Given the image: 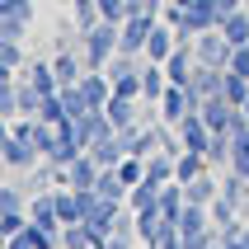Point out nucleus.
<instances>
[{
	"mask_svg": "<svg viewBox=\"0 0 249 249\" xmlns=\"http://www.w3.org/2000/svg\"><path fill=\"white\" fill-rule=\"evenodd\" d=\"M5 249H38V245H33V235H28V226H24L19 235H10V245H5Z\"/></svg>",
	"mask_w": 249,
	"mask_h": 249,
	"instance_id": "obj_35",
	"label": "nucleus"
},
{
	"mask_svg": "<svg viewBox=\"0 0 249 249\" xmlns=\"http://www.w3.org/2000/svg\"><path fill=\"white\" fill-rule=\"evenodd\" d=\"M245 118H249V99H245Z\"/></svg>",
	"mask_w": 249,
	"mask_h": 249,
	"instance_id": "obj_43",
	"label": "nucleus"
},
{
	"mask_svg": "<svg viewBox=\"0 0 249 249\" xmlns=\"http://www.w3.org/2000/svg\"><path fill=\"white\" fill-rule=\"evenodd\" d=\"M28 221L42 226V231H61V216H56V193H38V197H33Z\"/></svg>",
	"mask_w": 249,
	"mask_h": 249,
	"instance_id": "obj_14",
	"label": "nucleus"
},
{
	"mask_svg": "<svg viewBox=\"0 0 249 249\" xmlns=\"http://www.w3.org/2000/svg\"><path fill=\"white\" fill-rule=\"evenodd\" d=\"M212 249H221V240H216V245H212Z\"/></svg>",
	"mask_w": 249,
	"mask_h": 249,
	"instance_id": "obj_44",
	"label": "nucleus"
},
{
	"mask_svg": "<svg viewBox=\"0 0 249 249\" xmlns=\"http://www.w3.org/2000/svg\"><path fill=\"white\" fill-rule=\"evenodd\" d=\"M221 94H226V104L245 108V99H249V75H235V71H226V80H221Z\"/></svg>",
	"mask_w": 249,
	"mask_h": 249,
	"instance_id": "obj_24",
	"label": "nucleus"
},
{
	"mask_svg": "<svg viewBox=\"0 0 249 249\" xmlns=\"http://www.w3.org/2000/svg\"><path fill=\"white\" fill-rule=\"evenodd\" d=\"M155 108H160V118H165V123L179 127L183 118L197 108V104H193V94H188V85H169L165 94H160V104H155Z\"/></svg>",
	"mask_w": 249,
	"mask_h": 249,
	"instance_id": "obj_4",
	"label": "nucleus"
},
{
	"mask_svg": "<svg viewBox=\"0 0 249 249\" xmlns=\"http://www.w3.org/2000/svg\"><path fill=\"white\" fill-rule=\"evenodd\" d=\"M240 221H249V197H245V202H240Z\"/></svg>",
	"mask_w": 249,
	"mask_h": 249,
	"instance_id": "obj_40",
	"label": "nucleus"
},
{
	"mask_svg": "<svg viewBox=\"0 0 249 249\" xmlns=\"http://www.w3.org/2000/svg\"><path fill=\"white\" fill-rule=\"evenodd\" d=\"M24 19H0V38H5V42H24Z\"/></svg>",
	"mask_w": 249,
	"mask_h": 249,
	"instance_id": "obj_32",
	"label": "nucleus"
},
{
	"mask_svg": "<svg viewBox=\"0 0 249 249\" xmlns=\"http://www.w3.org/2000/svg\"><path fill=\"white\" fill-rule=\"evenodd\" d=\"M183 207H188V197H183V183H179V179H169L165 188H160V216H165V221H179Z\"/></svg>",
	"mask_w": 249,
	"mask_h": 249,
	"instance_id": "obj_15",
	"label": "nucleus"
},
{
	"mask_svg": "<svg viewBox=\"0 0 249 249\" xmlns=\"http://www.w3.org/2000/svg\"><path fill=\"white\" fill-rule=\"evenodd\" d=\"M221 80H226V71H221V66H202V61H197V66H193V80H188V94H193V104H202V99H216V94H221Z\"/></svg>",
	"mask_w": 249,
	"mask_h": 249,
	"instance_id": "obj_5",
	"label": "nucleus"
},
{
	"mask_svg": "<svg viewBox=\"0 0 249 249\" xmlns=\"http://www.w3.org/2000/svg\"><path fill=\"white\" fill-rule=\"evenodd\" d=\"M80 94H85L89 108H104V104L113 99V80L104 75V71H89V75H80Z\"/></svg>",
	"mask_w": 249,
	"mask_h": 249,
	"instance_id": "obj_11",
	"label": "nucleus"
},
{
	"mask_svg": "<svg viewBox=\"0 0 249 249\" xmlns=\"http://www.w3.org/2000/svg\"><path fill=\"white\" fill-rule=\"evenodd\" d=\"M24 212H19V207H14V212H0V231H5V235H19V231H24Z\"/></svg>",
	"mask_w": 249,
	"mask_h": 249,
	"instance_id": "obj_31",
	"label": "nucleus"
},
{
	"mask_svg": "<svg viewBox=\"0 0 249 249\" xmlns=\"http://www.w3.org/2000/svg\"><path fill=\"white\" fill-rule=\"evenodd\" d=\"M14 113H19V85L0 80V118H14Z\"/></svg>",
	"mask_w": 249,
	"mask_h": 249,
	"instance_id": "obj_27",
	"label": "nucleus"
},
{
	"mask_svg": "<svg viewBox=\"0 0 249 249\" xmlns=\"http://www.w3.org/2000/svg\"><path fill=\"white\" fill-rule=\"evenodd\" d=\"M169 89V75L160 61H146L141 66V99H151V104H160V94Z\"/></svg>",
	"mask_w": 249,
	"mask_h": 249,
	"instance_id": "obj_13",
	"label": "nucleus"
},
{
	"mask_svg": "<svg viewBox=\"0 0 249 249\" xmlns=\"http://www.w3.org/2000/svg\"><path fill=\"white\" fill-rule=\"evenodd\" d=\"M118 179H123L127 188H137V183L146 179V160H141V155H123V160H118Z\"/></svg>",
	"mask_w": 249,
	"mask_h": 249,
	"instance_id": "obj_25",
	"label": "nucleus"
},
{
	"mask_svg": "<svg viewBox=\"0 0 249 249\" xmlns=\"http://www.w3.org/2000/svg\"><path fill=\"white\" fill-rule=\"evenodd\" d=\"M56 94H61V108H66V118H80V113L89 108V104H85V94H80V80H75V85H61Z\"/></svg>",
	"mask_w": 249,
	"mask_h": 249,
	"instance_id": "obj_26",
	"label": "nucleus"
},
{
	"mask_svg": "<svg viewBox=\"0 0 249 249\" xmlns=\"http://www.w3.org/2000/svg\"><path fill=\"white\" fill-rule=\"evenodd\" d=\"M231 160H249V127L231 137Z\"/></svg>",
	"mask_w": 249,
	"mask_h": 249,
	"instance_id": "obj_33",
	"label": "nucleus"
},
{
	"mask_svg": "<svg viewBox=\"0 0 249 249\" xmlns=\"http://www.w3.org/2000/svg\"><path fill=\"white\" fill-rule=\"evenodd\" d=\"M240 245H245V249H249V221H245V231H240Z\"/></svg>",
	"mask_w": 249,
	"mask_h": 249,
	"instance_id": "obj_41",
	"label": "nucleus"
},
{
	"mask_svg": "<svg viewBox=\"0 0 249 249\" xmlns=\"http://www.w3.org/2000/svg\"><path fill=\"white\" fill-rule=\"evenodd\" d=\"M85 155H89V160H94L99 169H118V160H123L127 151H123V141H118V132H104V137H99V141H94V146H89Z\"/></svg>",
	"mask_w": 249,
	"mask_h": 249,
	"instance_id": "obj_9",
	"label": "nucleus"
},
{
	"mask_svg": "<svg viewBox=\"0 0 249 249\" xmlns=\"http://www.w3.org/2000/svg\"><path fill=\"white\" fill-rule=\"evenodd\" d=\"M231 169H240V174L249 179V160H231Z\"/></svg>",
	"mask_w": 249,
	"mask_h": 249,
	"instance_id": "obj_39",
	"label": "nucleus"
},
{
	"mask_svg": "<svg viewBox=\"0 0 249 249\" xmlns=\"http://www.w3.org/2000/svg\"><path fill=\"white\" fill-rule=\"evenodd\" d=\"M118 33H123V24H108V19H99L94 28H85V61H89V71H104L113 61Z\"/></svg>",
	"mask_w": 249,
	"mask_h": 249,
	"instance_id": "obj_1",
	"label": "nucleus"
},
{
	"mask_svg": "<svg viewBox=\"0 0 249 249\" xmlns=\"http://www.w3.org/2000/svg\"><path fill=\"white\" fill-rule=\"evenodd\" d=\"M66 183L71 188H94L99 183V165L89 160V155H75V160L66 165Z\"/></svg>",
	"mask_w": 249,
	"mask_h": 249,
	"instance_id": "obj_17",
	"label": "nucleus"
},
{
	"mask_svg": "<svg viewBox=\"0 0 249 249\" xmlns=\"http://www.w3.org/2000/svg\"><path fill=\"white\" fill-rule=\"evenodd\" d=\"M104 113H108V123L123 132V127H137V104L132 99H123V94H113L108 104H104Z\"/></svg>",
	"mask_w": 249,
	"mask_h": 249,
	"instance_id": "obj_20",
	"label": "nucleus"
},
{
	"mask_svg": "<svg viewBox=\"0 0 249 249\" xmlns=\"http://www.w3.org/2000/svg\"><path fill=\"white\" fill-rule=\"evenodd\" d=\"M52 71H56V80H61V85H75V80H80V71H75V56H71V52H61V56H56V61H52Z\"/></svg>",
	"mask_w": 249,
	"mask_h": 249,
	"instance_id": "obj_29",
	"label": "nucleus"
},
{
	"mask_svg": "<svg viewBox=\"0 0 249 249\" xmlns=\"http://www.w3.org/2000/svg\"><path fill=\"white\" fill-rule=\"evenodd\" d=\"M231 52H235V47H231V42H226V33L221 28H207V33H197L193 38V56L197 61H202V66H231Z\"/></svg>",
	"mask_w": 249,
	"mask_h": 249,
	"instance_id": "obj_2",
	"label": "nucleus"
},
{
	"mask_svg": "<svg viewBox=\"0 0 249 249\" xmlns=\"http://www.w3.org/2000/svg\"><path fill=\"white\" fill-rule=\"evenodd\" d=\"M216 5H221V14H231V10H240L245 0H216Z\"/></svg>",
	"mask_w": 249,
	"mask_h": 249,
	"instance_id": "obj_37",
	"label": "nucleus"
},
{
	"mask_svg": "<svg viewBox=\"0 0 249 249\" xmlns=\"http://www.w3.org/2000/svg\"><path fill=\"white\" fill-rule=\"evenodd\" d=\"M10 141V118H0V146Z\"/></svg>",
	"mask_w": 249,
	"mask_h": 249,
	"instance_id": "obj_38",
	"label": "nucleus"
},
{
	"mask_svg": "<svg viewBox=\"0 0 249 249\" xmlns=\"http://www.w3.org/2000/svg\"><path fill=\"white\" fill-rule=\"evenodd\" d=\"M197 113H202V123H207L212 132H231L235 104H226V94H216V99H202V104H197Z\"/></svg>",
	"mask_w": 249,
	"mask_h": 249,
	"instance_id": "obj_8",
	"label": "nucleus"
},
{
	"mask_svg": "<svg viewBox=\"0 0 249 249\" xmlns=\"http://www.w3.org/2000/svg\"><path fill=\"white\" fill-rule=\"evenodd\" d=\"M221 33H226L231 47H245V42H249V14H245V5L231 10V14H221Z\"/></svg>",
	"mask_w": 249,
	"mask_h": 249,
	"instance_id": "obj_18",
	"label": "nucleus"
},
{
	"mask_svg": "<svg viewBox=\"0 0 249 249\" xmlns=\"http://www.w3.org/2000/svg\"><path fill=\"white\" fill-rule=\"evenodd\" d=\"M193 66H197L193 42H179V47L165 56V75H169V85H188V80H193Z\"/></svg>",
	"mask_w": 249,
	"mask_h": 249,
	"instance_id": "obj_6",
	"label": "nucleus"
},
{
	"mask_svg": "<svg viewBox=\"0 0 249 249\" xmlns=\"http://www.w3.org/2000/svg\"><path fill=\"white\" fill-rule=\"evenodd\" d=\"M94 193L99 197H108V202H123L132 188H127L123 179H118V169H99V183H94Z\"/></svg>",
	"mask_w": 249,
	"mask_h": 249,
	"instance_id": "obj_22",
	"label": "nucleus"
},
{
	"mask_svg": "<svg viewBox=\"0 0 249 249\" xmlns=\"http://www.w3.org/2000/svg\"><path fill=\"white\" fill-rule=\"evenodd\" d=\"M226 71H235V75H249V42L231 52V66H226Z\"/></svg>",
	"mask_w": 249,
	"mask_h": 249,
	"instance_id": "obj_34",
	"label": "nucleus"
},
{
	"mask_svg": "<svg viewBox=\"0 0 249 249\" xmlns=\"http://www.w3.org/2000/svg\"><path fill=\"white\" fill-rule=\"evenodd\" d=\"M38 118H42V123H61V118H66V108H61V94H42Z\"/></svg>",
	"mask_w": 249,
	"mask_h": 249,
	"instance_id": "obj_30",
	"label": "nucleus"
},
{
	"mask_svg": "<svg viewBox=\"0 0 249 249\" xmlns=\"http://www.w3.org/2000/svg\"><path fill=\"white\" fill-rule=\"evenodd\" d=\"M19 207V193H14V188H0V212H14Z\"/></svg>",
	"mask_w": 249,
	"mask_h": 249,
	"instance_id": "obj_36",
	"label": "nucleus"
},
{
	"mask_svg": "<svg viewBox=\"0 0 249 249\" xmlns=\"http://www.w3.org/2000/svg\"><path fill=\"white\" fill-rule=\"evenodd\" d=\"M146 179L165 188V183L174 179V155H169V151H155V155H146Z\"/></svg>",
	"mask_w": 249,
	"mask_h": 249,
	"instance_id": "obj_21",
	"label": "nucleus"
},
{
	"mask_svg": "<svg viewBox=\"0 0 249 249\" xmlns=\"http://www.w3.org/2000/svg\"><path fill=\"white\" fill-rule=\"evenodd\" d=\"M174 47H179V33H174V24H155L151 28V38H146V56H151V61H160V66H165V56L174 52Z\"/></svg>",
	"mask_w": 249,
	"mask_h": 249,
	"instance_id": "obj_12",
	"label": "nucleus"
},
{
	"mask_svg": "<svg viewBox=\"0 0 249 249\" xmlns=\"http://www.w3.org/2000/svg\"><path fill=\"white\" fill-rule=\"evenodd\" d=\"M179 141H183V151H202V155H207V146H212V127L202 123V113H197V108L179 123Z\"/></svg>",
	"mask_w": 249,
	"mask_h": 249,
	"instance_id": "obj_7",
	"label": "nucleus"
},
{
	"mask_svg": "<svg viewBox=\"0 0 249 249\" xmlns=\"http://www.w3.org/2000/svg\"><path fill=\"white\" fill-rule=\"evenodd\" d=\"M0 179H5V160H0ZM0 188H5V183H0Z\"/></svg>",
	"mask_w": 249,
	"mask_h": 249,
	"instance_id": "obj_42",
	"label": "nucleus"
},
{
	"mask_svg": "<svg viewBox=\"0 0 249 249\" xmlns=\"http://www.w3.org/2000/svg\"><path fill=\"white\" fill-rule=\"evenodd\" d=\"M197 174H207V155L202 151H179L174 155V179L179 183H193Z\"/></svg>",
	"mask_w": 249,
	"mask_h": 249,
	"instance_id": "obj_16",
	"label": "nucleus"
},
{
	"mask_svg": "<svg viewBox=\"0 0 249 249\" xmlns=\"http://www.w3.org/2000/svg\"><path fill=\"white\" fill-rule=\"evenodd\" d=\"M151 28H155V14H127V19H123V33H118V52H127V56L146 52Z\"/></svg>",
	"mask_w": 249,
	"mask_h": 249,
	"instance_id": "obj_3",
	"label": "nucleus"
},
{
	"mask_svg": "<svg viewBox=\"0 0 249 249\" xmlns=\"http://www.w3.org/2000/svg\"><path fill=\"white\" fill-rule=\"evenodd\" d=\"M0 160H5L10 169H33L38 151H33V141H28V137H14V132H10V141L0 146Z\"/></svg>",
	"mask_w": 249,
	"mask_h": 249,
	"instance_id": "obj_10",
	"label": "nucleus"
},
{
	"mask_svg": "<svg viewBox=\"0 0 249 249\" xmlns=\"http://www.w3.org/2000/svg\"><path fill=\"white\" fill-rule=\"evenodd\" d=\"M216 193H221V183L212 179V174H197L193 183H183V197H188V202H197V207H212V202H216Z\"/></svg>",
	"mask_w": 249,
	"mask_h": 249,
	"instance_id": "obj_19",
	"label": "nucleus"
},
{
	"mask_svg": "<svg viewBox=\"0 0 249 249\" xmlns=\"http://www.w3.org/2000/svg\"><path fill=\"white\" fill-rule=\"evenodd\" d=\"M28 85H33L38 94H56V89H61L56 71H52V66H42V61H33V66H28Z\"/></svg>",
	"mask_w": 249,
	"mask_h": 249,
	"instance_id": "obj_23",
	"label": "nucleus"
},
{
	"mask_svg": "<svg viewBox=\"0 0 249 249\" xmlns=\"http://www.w3.org/2000/svg\"><path fill=\"white\" fill-rule=\"evenodd\" d=\"M0 19H33V0H0Z\"/></svg>",
	"mask_w": 249,
	"mask_h": 249,
	"instance_id": "obj_28",
	"label": "nucleus"
}]
</instances>
